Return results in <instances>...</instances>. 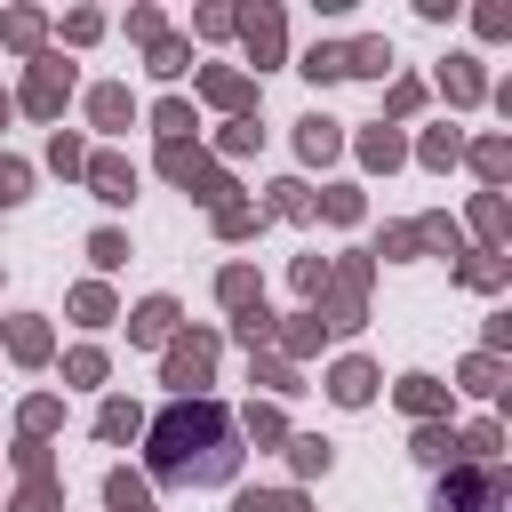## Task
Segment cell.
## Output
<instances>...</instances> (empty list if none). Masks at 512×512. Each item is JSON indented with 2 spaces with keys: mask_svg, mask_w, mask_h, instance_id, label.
Instances as JSON below:
<instances>
[{
  "mask_svg": "<svg viewBox=\"0 0 512 512\" xmlns=\"http://www.w3.org/2000/svg\"><path fill=\"white\" fill-rule=\"evenodd\" d=\"M152 472L176 480V488H216L240 472V424L216 408V400H176L160 424H152Z\"/></svg>",
  "mask_w": 512,
  "mask_h": 512,
  "instance_id": "1",
  "label": "cell"
},
{
  "mask_svg": "<svg viewBox=\"0 0 512 512\" xmlns=\"http://www.w3.org/2000/svg\"><path fill=\"white\" fill-rule=\"evenodd\" d=\"M504 496H512L504 472H448V488H440L432 512H504Z\"/></svg>",
  "mask_w": 512,
  "mask_h": 512,
  "instance_id": "2",
  "label": "cell"
},
{
  "mask_svg": "<svg viewBox=\"0 0 512 512\" xmlns=\"http://www.w3.org/2000/svg\"><path fill=\"white\" fill-rule=\"evenodd\" d=\"M64 96H72V64H64V56H40L32 80H24V112H32V120H56Z\"/></svg>",
  "mask_w": 512,
  "mask_h": 512,
  "instance_id": "3",
  "label": "cell"
},
{
  "mask_svg": "<svg viewBox=\"0 0 512 512\" xmlns=\"http://www.w3.org/2000/svg\"><path fill=\"white\" fill-rule=\"evenodd\" d=\"M360 288H368V256H352V264L320 288V296H328V304H320V328H360Z\"/></svg>",
  "mask_w": 512,
  "mask_h": 512,
  "instance_id": "4",
  "label": "cell"
},
{
  "mask_svg": "<svg viewBox=\"0 0 512 512\" xmlns=\"http://www.w3.org/2000/svg\"><path fill=\"white\" fill-rule=\"evenodd\" d=\"M160 168H168L176 184H192V200H216V208H224V192H232V184H224V176H216L192 144H160Z\"/></svg>",
  "mask_w": 512,
  "mask_h": 512,
  "instance_id": "5",
  "label": "cell"
},
{
  "mask_svg": "<svg viewBox=\"0 0 512 512\" xmlns=\"http://www.w3.org/2000/svg\"><path fill=\"white\" fill-rule=\"evenodd\" d=\"M208 368H216V336H168V384L176 392L208 384Z\"/></svg>",
  "mask_w": 512,
  "mask_h": 512,
  "instance_id": "6",
  "label": "cell"
},
{
  "mask_svg": "<svg viewBox=\"0 0 512 512\" xmlns=\"http://www.w3.org/2000/svg\"><path fill=\"white\" fill-rule=\"evenodd\" d=\"M80 176H88V192H96V200H112V208L136 192V168H128L120 152H88V168H80Z\"/></svg>",
  "mask_w": 512,
  "mask_h": 512,
  "instance_id": "7",
  "label": "cell"
},
{
  "mask_svg": "<svg viewBox=\"0 0 512 512\" xmlns=\"http://www.w3.org/2000/svg\"><path fill=\"white\" fill-rule=\"evenodd\" d=\"M328 400H336V408H368V400H376V368H368V360H336V368H328Z\"/></svg>",
  "mask_w": 512,
  "mask_h": 512,
  "instance_id": "8",
  "label": "cell"
},
{
  "mask_svg": "<svg viewBox=\"0 0 512 512\" xmlns=\"http://www.w3.org/2000/svg\"><path fill=\"white\" fill-rule=\"evenodd\" d=\"M128 336H136V344H168V336H176V296H144V304L128 312Z\"/></svg>",
  "mask_w": 512,
  "mask_h": 512,
  "instance_id": "9",
  "label": "cell"
},
{
  "mask_svg": "<svg viewBox=\"0 0 512 512\" xmlns=\"http://www.w3.org/2000/svg\"><path fill=\"white\" fill-rule=\"evenodd\" d=\"M240 32H248V48H256V64H272L280 56V8H248V16H232Z\"/></svg>",
  "mask_w": 512,
  "mask_h": 512,
  "instance_id": "10",
  "label": "cell"
},
{
  "mask_svg": "<svg viewBox=\"0 0 512 512\" xmlns=\"http://www.w3.org/2000/svg\"><path fill=\"white\" fill-rule=\"evenodd\" d=\"M344 72L384 80V72H392V40H352V48H344Z\"/></svg>",
  "mask_w": 512,
  "mask_h": 512,
  "instance_id": "11",
  "label": "cell"
},
{
  "mask_svg": "<svg viewBox=\"0 0 512 512\" xmlns=\"http://www.w3.org/2000/svg\"><path fill=\"white\" fill-rule=\"evenodd\" d=\"M296 144H304V160H328L344 136H336V120H328V112H304V120H296Z\"/></svg>",
  "mask_w": 512,
  "mask_h": 512,
  "instance_id": "12",
  "label": "cell"
},
{
  "mask_svg": "<svg viewBox=\"0 0 512 512\" xmlns=\"http://www.w3.org/2000/svg\"><path fill=\"white\" fill-rule=\"evenodd\" d=\"M216 296H224L232 312H256V304H264V288H256V272H248V264H224V280H216Z\"/></svg>",
  "mask_w": 512,
  "mask_h": 512,
  "instance_id": "13",
  "label": "cell"
},
{
  "mask_svg": "<svg viewBox=\"0 0 512 512\" xmlns=\"http://www.w3.org/2000/svg\"><path fill=\"white\" fill-rule=\"evenodd\" d=\"M400 408H408V416H424V424H432V416H440V408H448V392H440V384H432V376H400Z\"/></svg>",
  "mask_w": 512,
  "mask_h": 512,
  "instance_id": "14",
  "label": "cell"
},
{
  "mask_svg": "<svg viewBox=\"0 0 512 512\" xmlns=\"http://www.w3.org/2000/svg\"><path fill=\"white\" fill-rule=\"evenodd\" d=\"M200 88H208V104H224V112H248V104H256V88H248L240 72H208Z\"/></svg>",
  "mask_w": 512,
  "mask_h": 512,
  "instance_id": "15",
  "label": "cell"
},
{
  "mask_svg": "<svg viewBox=\"0 0 512 512\" xmlns=\"http://www.w3.org/2000/svg\"><path fill=\"white\" fill-rule=\"evenodd\" d=\"M104 504H112V512H152V488H144L136 472H112V480H104Z\"/></svg>",
  "mask_w": 512,
  "mask_h": 512,
  "instance_id": "16",
  "label": "cell"
},
{
  "mask_svg": "<svg viewBox=\"0 0 512 512\" xmlns=\"http://www.w3.org/2000/svg\"><path fill=\"white\" fill-rule=\"evenodd\" d=\"M72 320H88V328H104V320H112V288H104V280H88V288H72Z\"/></svg>",
  "mask_w": 512,
  "mask_h": 512,
  "instance_id": "17",
  "label": "cell"
},
{
  "mask_svg": "<svg viewBox=\"0 0 512 512\" xmlns=\"http://www.w3.org/2000/svg\"><path fill=\"white\" fill-rule=\"evenodd\" d=\"M8 352H16V360H32V368H40V360H48V328H40V320H32V312H24V320H16V328H8Z\"/></svg>",
  "mask_w": 512,
  "mask_h": 512,
  "instance_id": "18",
  "label": "cell"
},
{
  "mask_svg": "<svg viewBox=\"0 0 512 512\" xmlns=\"http://www.w3.org/2000/svg\"><path fill=\"white\" fill-rule=\"evenodd\" d=\"M96 432H104V440H136V432H144V416H136V400H104V416H96Z\"/></svg>",
  "mask_w": 512,
  "mask_h": 512,
  "instance_id": "19",
  "label": "cell"
},
{
  "mask_svg": "<svg viewBox=\"0 0 512 512\" xmlns=\"http://www.w3.org/2000/svg\"><path fill=\"white\" fill-rule=\"evenodd\" d=\"M400 152H408V144H400L392 128H368V136H360V160H368V168H400Z\"/></svg>",
  "mask_w": 512,
  "mask_h": 512,
  "instance_id": "20",
  "label": "cell"
},
{
  "mask_svg": "<svg viewBox=\"0 0 512 512\" xmlns=\"http://www.w3.org/2000/svg\"><path fill=\"white\" fill-rule=\"evenodd\" d=\"M232 512H304V496H296V488H248Z\"/></svg>",
  "mask_w": 512,
  "mask_h": 512,
  "instance_id": "21",
  "label": "cell"
},
{
  "mask_svg": "<svg viewBox=\"0 0 512 512\" xmlns=\"http://www.w3.org/2000/svg\"><path fill=\"white\" fill-rule=\"evenodd\" d=\"M88 112H96V128H120V120H128V88H96Z\"/></svg>",
  "mask_w": 512,
  "mask_h": 512,
  "instance_id": "22",
  "label": "cell"
},
{
  "mask_svg": "<svg viewBox=\"0 0 512 512\" xmlns=\"http://www.w3.org/2000/svg\"><path fill=\"white\" fill-rule=\"evenodd\" d=\"M440 80H448V96H456V104H472V96H480V72H472V56H456Z\"/></svg>",
  "mask_w": 512,
  "mask_h": 512,
  "instance_id": "23",
  "label": "cell"
},
{
  "mask_svg": "<svg viewBox=\"0 0 512 512\" xmlns=\"http://www.w3.org/2000/svg\"><path fill=\"white\" fill-rule=\"evenodd\" d=\"M216 232H224V240H248V232H256V208L224 200V208H216Z\"/></svg>",
  "mask_w": 512,
  "mask_h": 512,
  "instance_id": "24",
  "label": "cell"
},
{
  "mask_svg": "<svg viewBox=\"0 0 512 512\" xmlns=\"http://www.w3.org/2000/svg\"><path fill=\"white\" fill-rule=\"evenodd\" d=\"M496 376H504L496 352H472V360H464V392H496Z\"/></svg>",
  "mask_w": 512,
  "mask_h": 512,
  "instance_id": "25",
  "label": "cell"
},
{
  "mask_svg": "<svg viewBox=\"0 0 512 512\" xmlns=\"http://www.w3.org/2000/svg\"><path fill=\"white\" fill-rule=\"evenodd\" d=\"M56 416H64L56 400H24V440H48V432H56Z\"/></svg>",
  "mask_w": 512,
  "mask_h": 512,
  "instance_id": "26",
  "label": "cell"
},
{
  "mask_svg": "<svg viewBox=\"0 0 512 512\" xmlns=\"http://www.w3.org/2000/svg\"><path fill=\"white\" fill-rule=\"evenodd\" d=\"M248 440H256V448H272V440H288V424H280V408H248Z\"/></svg>",
  "mask_w": 512,
  "mask_h": 512,
  "instance_id": "27",
  "label": "cell"
},
{
  "mask_svg": "<svg viewBox=\"0 0 512 512\" xmlns=\"http://www.w3.org/2000/svg\"><path fill=\"white\" fill-rule=\"evenodd\" d=\"M288 456H296V472H328V456H336V448L304 432V440H288Z\"/></svg>",
  "mask_w": 512,
  "mask_h": 512,
  "instance_id": "28",
  "label": "cell"
},
{
  "mask_svg": "<svg viewBox=\"0 0 512 512\" xmlns=\"http://www.w3.org/2000/svg\"><path fill=\"white\" fill-rule=\"evenodd\" d=\"M0 32H8V48H40V16H32V8H16Z\"/></svg>",
  "mask_w": 512,
  "mask_h": 512,
  "instance_id": "29",
  "label": "cell"
},
{
  "mask_svg": "<svg viewBox=\"0 0 512 512\" xmlns=\"http://www.w3.org/2000/svg\"><path fill=\"white\" fill-rule=\"evenodd\" d=\"M152 72H160V80H176V72H184V40H168V32H160V40H152Z\"/></svg>",
  "mask_w": 512,
  "mask_h": 512,
  "instance_id": "30",
  "label": "cell"
},
{
  "mask_svg": "<svg viewBox=\"0 0 512 512\" xmlns=\"http://www.w3.org/2000/svg\"><path fill=\"white\" fill-rule=\"evenodd\" d=\"M152 128H160V136H168V144H184V128H192V112H184V104H176V96H168V104H160V112H152Z\"/></svg>",
  "mask_w": 512,
  "mask_h": 512,
  "instance_id": "31",
  "label": "cell"
},
{
  "mask_svg": "<svg viewBox=\"0 0 512 512\" xmlns=\"http://www.w3.org/2000/svg\"><path fill=\"white\" fill-rule=\"evenodd\" d=\"M48 160H56L64 176H80V168H88V144H80V136H56V144H48Z\"/></svg>",
  "mask_w": 512,
  "mask_h": 512,
  "instance_id": "32",
  "label": "cell"
},
{
  "mask_svg": "<svg viewBox=\"0 0 512 512\" xmlns=\"http://www.w3.org/2000/svg\"><path fill=\"white\" fill-rule=\"evenodd\" d=\"M472 168H480V176H488V184H496V176H504V168H512V152H504V144H496V136H488V144H472Z\"/></svg>",
  "mask_w": 512,
  "mask_h": 512,
  "instance_id": "33",
  "label": "cell"
},
{
  "mask_svg": "<svg viewBox=\"0 0 512 512\" xmlns=\"http://www.w3.org/2000/svg\"><path fill=\"white\" fill-rule=\"evenodd\" d=\"M272 216H312V192L304 184H272Z\"/></svg>",
  "mask_w": 512,
  "mask_h": 512,
  "instance_id": "34",
  "label": "cell"
},
{
  "mask_svg": "<svg viewBox=\"0 0 512 512\" xmlns=\"http://www.w3.org/2000/svg\"><path fill=\"white\" fill-rule=\"evenodd\" d=\"M88 256H96V272H112V264H128V240H120V232H96Z\"/></svg>",
  "mask_w": 512,
  "mask_h": 512,
  "instance_id": "35",
  "label": "cell"
},
{
  "mask_svg": "<svg viewBox=\"0 0 512 512\" xmlns=\"http://www.w3.org/2000/svg\"><path fill=\"white\" fill-rule=\"evenodd\" d=\"M64 376H72V384H96V376H104V352H96V344H80V352L64 360Z\"/></svg>",
  "mask_w": 512,
  "mask_h": 512,
  "instance_id": "36",
  "label": "cell"
},
{
  "mask_svg": "<svg viewBox=\"0 0 512 512\" xmlns=\"http://www.w3.org/2000/svg\"><path fill=\"white\" fill-rule=\"evenodd\" d=\"M416 456H424V464H448V456H456V440H448L440 424H424V432H416Z\"/></svg>",
  "mask_w": 512,
  "mask_h": 512,
  "instance_id": "37",
  "label": "cell"
},
{
  "mask_svg": "<svg viewBox=\"0 0 512 512\" xmlns=\"http://www.w3.org/2000/svg\"><path fill=\"white\" fill-rule=\"evenodd\" d=\"M24 184H32V168H24V160H0V208H16Z\"/></svg>",
  "mask_w": 512,
  "mask_h": 512,
  "instance_id": "38",
  "label": "cell"
},
{
  "mask_svg": "<svg viewBox=\"0 0 512 512\" xmlns=\"http://www.w3.org/2000/svg\"><path fill=\"white\" fill-rule=\"evenodd\" d=\"M456 152H464V144H456V128H432V136H424V160H432V168H448Z\"/></svg>",
  "mask_w": 512,
  "mask_h": 512,
  "instance_id": "39",
  "label": "cell"
},
{
  "mask_svg": "<svg viewBox=\"0 0 512 512\" xmlns=\"http://www.w3.org/2000/svg\"><path fill=\"white\" fill-rule=\"evenodd\" d=\"M472 224H480V240H496V232H504V200H496V192H480V208H472Z\"/></svg>",
  "mask_w": 512,
  "mask_h": 512,
  "instance_id": "40",
  "label": "cell"
},
{
  "mask_svg": "<svg viewBox=\"0 0 512 512\" xmlns=\"http://www.w3.org/2000/svg\"><path fill=\"white\" fill-rule=\"evenodd\" d=\"M240 344H248V352H256V344H272V312H264V304H256V312H240Z\"/></svg>",
  "mask_w": 512,
  "mask_h": 512,
  "instance_id": "41",
  "label": "cell"
},
{
  "mask_svg": "<svg viewBox=\"0 0 512 512\" xmlns=\"http://www.w3.org/2000/svg\"><path fill=\"white\" fill-rule=\"evenodd\" d=\"M304 72H312V80H336V72H344V48H312Z\"/></svg>",
  "mask_w": 512,
  "mask_h": 512,
  "instance_id": "42",
  "label": "cell"
},
{
  "mask_svg": "<svg viewBox=\"0 0 512 512\" xmlns=\"http://www.w3.org/2000/svg\"><path fill=\"white\" fill-rule=\"evenodd\" d=\"M320 208H328V216H336V224H352V216H360V192H352V184H336V192H328V200H320Z\"/></svg>",
  "mask_w": 512,
  "mask_h": 512,
  "instance_id": "43",
  "label": "cell"
},
{
  "mask_svg": "<svg viewBox=\"0 0 512 512\" xmlns=\"http://www.w3.org/2000/svg\"><path fill=\"white\" fill-rule=\"evenodd\" d=\"M312 344H320V312H304V320L288 328V360H296V352H312Z\"/></svg>",
  "mask_w": 512,
  "mask_h": 512,
  "instance_id": "44",
  "label": "cell"
},
{
  "mask_svg": "<svg viewBox=\"0 0 512 512\" xmlns=\"http://www.w3.org/2000/svg\"><path fill=\"white\" fill-rule=\"evenodd\" d=\"M296 288H304V296H320V288H328V264H320V256H304V264H296Z\"/></svg>",
  "mask_w": 512,
  "mask_h": 512,
  "instance_id": "45",
  "label": "cell"
},
{
  "mask_svg": "<svg viewBox=\"0 0 512 512\" xmlns=\"http://www.w3.org/2000/svg\"><path fill=\"white\" fill-rule=\"evenodd\" d=\"M464 448H472V456H496V448H504V432H496V424H472V440H464Z\"/></svg>",
  "mask_w": 512,
  "mask_h": 512,
  "instance_id": "46",
  "label": "cell"
},
{
  "mask_svg": "<svg viewBox=\"0 0 512 512\" xmlns=\"http://www.w3.org/2000/svg\"><path fill=\"white\" fill-rule=\"evenodd\" d=\"M0 120H8V96H0Z\"/></svg>",
  "mask_w": 512,
  "mask_h": 512,
  "instance_id": "47",
  "label": "cell"
}]
</instances>
